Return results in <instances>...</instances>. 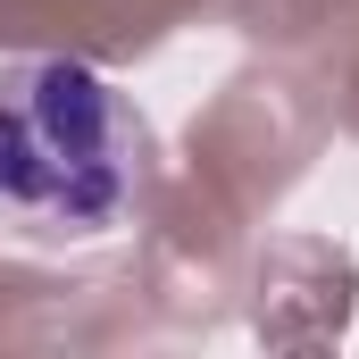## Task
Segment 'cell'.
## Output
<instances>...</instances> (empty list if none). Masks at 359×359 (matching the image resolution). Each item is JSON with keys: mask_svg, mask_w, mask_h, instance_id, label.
<instances>
[{"mask_svg": "<svg viewBox=\"0 0 359 359\" xmlns=\"http://www.w3.org/2000/svg\"><path fill=\"white\" fill-rule=\"evenodd\" d=\"M134 192V126L84 59H25L0 76V201L42 226H109Z\"/></svg>", "mask_w": 359, "mask_h": 359, "instance_id": "cell-1", "label": "cell"}]
</instances>
